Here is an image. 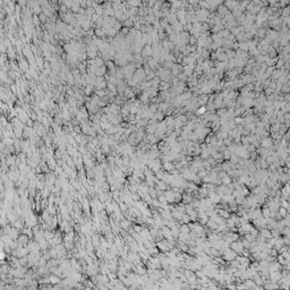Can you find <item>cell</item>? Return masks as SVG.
I'll return each instance as SVG.
<instances>
[{"mask_svg":"<svg viewBox=\"0 0 290 290\" xmlns=\"http://www.w3.org/2000/svg\"><path fill=\"white\" fill-rule=\"evenodd\" d=\"M11 255H13L14 257L23 258V257H26V256L30 255V251H29V248H27L26 246H21V247H18L17 249H14V251L11 252Z\"/></svg>","mask_w":290,"mask_h":290,"instance_id":"cell-1","label":"cell"},{"mask_svg":"<svg viewBox=\"0 0 290 290\" xmlns=\"http://www.w3.org/2000/svg\"><path fill=\"white\" fill-rule=\"evenodd\" d=\"M87 275H90L91 278H94L99 274V271H100V267L97 266L95 263H92V264H87L86 265V269H85Z\"/></svg>","mask_w":290,"mask_h":290,"instance_id":"cell-2","label":"cell"},{"mask_svg":"<svg viewBox=\"0 0 290 290\" xmlns=\"http://www.w3.org/2000/svg\"><path fill=\"white\" fill-rule=\"evenodd\" d=\"M147 167H149V169L152 171V172H158V171H160L162 168V164H161V161L159 160V159H155V160H149L147 162Z\"/></svg>","mask_w":290,"mask_h":290,"instance_id":"cell-3","label":"cell"},{"mask_svg":"<svg viewBox=\"0 0 290 290\" xmlns=\"http://www.w3.org/2000/svg\"><path fill=\"white\" fill-rule=\"evenodd\" d=\"M26 247L29 248L30 253H40V252H41V247H40L39 243L35 241L34 239H31V240H30V243L27 244Z\"/></svg>","mask_w":290,"mask_h":290,"instance_id":"cell-4","label":"cell"},{"mask_svg":"<svg viewBox=\"0 0 290 290\" xmlns=\"http://www.w3.org/2000/svg\"><path fill=\"white\" fill-rule=\"evenodd\" d=\"M141 55H142L144 58H152V56H153V47H152L151 44H146V45L143 48Z\"/></svg>","mask_w":290,"mask_h":290,"instance_id":"cell-5","label":"cell"},{"mask_svg":"<svg viewBox=\"0 0 290 290\" xmlns=\"http://www.w3.org/2000/svg\"><path fill=\"white\" fill-rule=\"evenodd\" d=\"M133 271H134L136 274H138V275H145V274H146V272H147L146 267H145L142 263H141V264H137V265H134Z\"/></svg>","mask_w":290,"mask_h":290,"instance_id":"cell-6","label":"cell"},{"mask_svg":"<svg viewBox=\"0 0 290 290\" xmlns=\"http://www.w3.org/2000/svg\"><path fill=\"white\" fill-rule=\"evenodd\" d=\"M18 67H19V69L21 70H23V71H27L29 70V67H30V65H29V60L26 59V58H23V57H21L19 59H18Z\"/></svg>","mask_w":290,"mask_h":290,"instance_id":"cell-7","label":"cell"},{"mask_svg":"<svg viewBox=\"0 0 290 290\" xmlns=\"http://www.w3.org/2000/svg\"><path fill=\"white\" fill-rule=\"evenodd\" d=\"M30 240H31V238H30L29 236H26V235H24V233H21V236H19L18 239H17V243H18L19 247H21V246H27V244L30 243Z\"/></svg>","mask_w":290,"mask_h":290,"instance_id":"cell-8","label":"cell"},{"mask_svg":"<svg viewBox=\"0 0 290 290\" xmlns=\"http://www.w3.org/2000/svg\"><path fill=\"white\" fill-rule=\"evenodd\" d=\"M108 108H109V110H110V113H112V115H119L120 111H121V107L118 105V104L115 103V102L108 104Z\"/></svg>","mask_w":290,"mask_h":290,"instance_id":"cell-9","label":"cell"},{"mask_svg":"<svg viewBox=\"0 0 290 290\" xmlns=\"http://www.w3.org/2000/svg\"><path fill=\"white\" fill-rule=\"evenodd\" d=\"M119 227L123 229V230H126V231H128L129 229L133 227V222H130L129 220L127 219H123L120 222H119Z\"/></svg>","mask_w":290,"mask_h":290,"instance_id":"cell-10","label":"cell"},{"mask_svg":"<svg viewBox=\"0 0 290 290\" xmlns=\"http://www.w3.org/2000/svg\"><path fill=\"white\" fill-rule=\"evenodd\" d=\"M7 236H9L13 240H17L18 239V237L21 236V232H19V230L18 229H16V228H11V230H10V232L7 235Z\"/></svg>","mask_w":290,"mask_h":290,"instance_id":"cell-11","label":"cell"},{"mask_svg":"<svg viewBox=\"0 0 290 290\" xmlns=\"http://www.w3.org/2000/svg\"><path fill=\"white\" fill-rule=\"evenodd\" d=\"M11 226L14 227V228H16V229H18V230H22L24 227H25V220L24 219H21V218H18Z\"/></svg>","mask_w":290,"mask_h":290,"instance_id":"cell-12","label":"cell"},{"mask_svg":"<svg viewBox=\"0 0 290 290\" xmlns=\"http://www.w3.org/2000/svg\"><path fill=\"white\" fill-rule=\"evenodd\" d=\"M74 238H75V231L73 230V231L66 233L64 236V243H70V244H73Z\"/></svg>","mask_w":290,"mask_h":290,"instance_id":"cell-13","label":"cell"},{"mask_svg":"<svg viewBox=\"0 0 290 290\" xmlns=\"http://www.w3.org/2000/svg\"><path fill=\"white\" fill-rule=\"evenodd\" d=\"M49 280H50V285H51V286H57V285L60 283L61 278H59V277H57V275H55V274H50V275H49Z\"/></svg>","mask_w":290,"mask_h":290,"instance_id":"cell-14","label":"cell"},{"mask_svg":"<svg viewBox=\"0 0 290 290\" xmlns=\"http://www.w3.org/2000/svg\"><path fill=\"white\" fill-rule=\"evenodd\" d=\"M94 33H95V36L99 37V39H104L105 36H107V34H105V31L102 29V27H95L94 29Z\"/></svg>","mask_w":290,"mask_h":290,"instance_id":"cell-15","label":"cell"},{"mask_svg":"<svg viewBox=\"0 0 290 290\" xmlns=\"http://www.w3.org/2000/svg\"><path fill=\"white\" fill-rule=\"evenodd\" d=\"M93 92H95V87L93 85H86L84 87V94L86 97H91L93 94Z\"/></svg>","mask_w":290,"mask_h":290,"instance_id":"cell-16","label":"cell"},{"mask_svg":"<svg viewBox=\"0 0 290 290\" xmlns=\"http://www.w3.org/2000/svg\"><path fill=\"white\" fill-rule=\"evenodd\" d=\"M162 235H163V237H165V238H168V239H170L171 238V236H172V231L169 229V228H162Z\"/></svg>","mask_w":290,"mask_h":290,"instance_id":"cell-17","label":"cell"},{"mask_svg":"<svg viewBox=\"0 0 290 290\" xmlns=\"http://www.w3.org/2000/svg\"><path fill=\"white\" fill-rule=\"evenodd\" d=\"M7 53H8V58L9 59H15L16 58V53H15V51H14V49H13V47H9L8 49H7Z\"/></svg>","mask_w":290,"mask_h":290,"instance_id":"cell-18","label":"cell"},{"mask_svg":"<svg viewBox=\"0 0 290 290\" xmlns=\"http://www.w3.org/2000/svg\"><path fill=\"white\" fill-rule=\"evenodd\" d=\"M101 151H102V153L103 154H110V152H111V147H110V145H101Z\"/></svg>","mask_w":290,"mask_h":290,"instance_id":"cell-19","label":"cell"},{"mask_svg":"<svg viewBox=\"0 0 290 290\" xmlns=\"http://www.w3.org/2000/svg\"><path fill=\"white\" fill-rule=\"evenodd\" d=\"M163 169L165 171H172L173 169V164L171 162H163Z\"/></svg>","mask_w":290,"mask_h":290,"instance_id":"cell-20","label":"cell"},{"mask_svg":"<svg viewBox=\"0 0 290 290\" xmlns=\"http://www.w3.org/2000/svg\"><path fill=\"white\" fill-rule=\"evenodd\" d=\"M86 52H87L89 59H97L99 57V52H97V51H86Z\"/></svg>","mask_w":290,"mask_h":290,"instance_id":"cell-21","label":"cell"},{"mask_svg":"<svg viewBox=\"0 0 290 290\" xmlns=\"http://www.w3.org/2000/svg\"><path fill=\"white\" fill-rule=\"evenodd\" d=\"M143 228H144V227L142 226V225H138V223H134V225H133V229H134V231H135V232H137V233H141V232H142V230H143Z\"/></svg>","mask_w":290,"mask_h":290,"instance_id":"cell-22","label":"cell"},{"mask_svg":"<svg viewBox=\"0 0 290 290\" xmlns=\"http://www.w3.org/2000/svg\"><path fill=\"white\" fill-rule=\"evenodd\" d=\"M169 108V105H168V103H163V102H161V103H159V111H161V112H165L167 111V109Z\"/></svg>","mask_w":290,"mask_h":290,"instance_id":"cell-23","label":"cell"},{"mask_svg":"<svg viewBox=\"0 0 290 290\" xmlns=\"http://www.w3.org/2000/svg\"><path fill=\"white\" fill-rule=\"evenodd\" d=\"M147 251H149V254H150V255H154V256H157L158 253H159V249H158L157 246H154V247H152V248H150V249H147Z\"/></svg>","mask_w":290,"mask_h":290,"instance_id":"cell-24","label":"cell"},{"mask_svg":"<svg viewBox=\"0 0 290 290\" xmlns=\"http://www.w3.org/2000/svg\"><path fill=\"white\" fill-rule=\"evenodd\" d=\"M127 3H128L129 7H135V8H137L138 6L142 5V2L138 1V0H136V1H127Z\"/></svg>","mask_w":290,"mask_h":290,"instance_id":"cell-25","label":"cell"},{"mask_svg":"<svg viewBox=\"0 0 290 290\" xmlns=\"http://www.w3.org/2000/svg\"><path fill=\"white\" fill-rule=\"evenodd\" d=\"M104 65H105V61H104L102 58L97 57V59H95V66H97V67L100 68V67H102V66H104Z\"/></svg>","mask_w":290,"mask_h":290,"instance_id":"cell-26","label":"cell"},{"mask_svg":"<svg viewBox=\"0 0 290 290\" xmlns=\"http://www.w3.org/2000/svg\"><path fill=\"white\" fill-rule=\"evenodd\" d=\"M163 117H164V113L161 112V111H157V112L154 113V118H155L157 120H159V121H161L162 119H163Z\"/></svg>","mask_w":290,"mask_h":290,"instance_id":"cell-27","label":"cell"},{"mask_svg":"<svg viewBox=\"0 0 290 290\" xmlns=\"http://www.w3.org/2000/svg\"><path fill=\"white\" fill-rule=\"evenodd\" d=\"M32 22H33V24H34V25H36V27H37V25L41 23V22H40V18H39V15H35V14H33Z\"/></svg>","mask_w":290,"mask_h":290,"instance_id":"cell-28","label":"cell"},{"mask_svg":"<svg viewBox=\"0 0 290 290\" xmlns=\"http://www.w3.org/2000/svg\"><path fill=\"white\" fill-rule=\"evenodd\" d=\"M134 24H135V23H134L130 18H128L126 22H124V26H125V27H128V29H130L131 26H134Z\"/></svg>","mask_w":290,"mask_h":290,"instance_id":"cell-29","label":"cell"},{"mask_svg":"<svg viewBox=\"0 0 290 290\" xmlns=\"http://www.w3.org/2000/svg\"><path fill=\"white\" fill-rule=\"evenodd\" d=\"M232 248H233L235 251H237V252H240L241 248H243V246H241L240 244H238V243H235V244L232 245Z\"/></svg>","mask_w":290,"mask_h":290,"instance_id":"cell-30","label":"cell"},{"mask_svg":"<svg viewBox=\"0 0 290 290\" xmlns=\"http://www.w3.org/2000/svg\"><path fill=\"white\" fill-rule=\"evenodd\" d=\"M172 217H173V218H176V219H181V213H180V212L175 211V212L172 213Z\"/></svg>","mask_w":290,"mask_h":290,"instance_id":"cell-31","label":"cell"},{"mask_svg":"<svg viewBox=\"0 0 290 290\" xmlns=\"http://www.w3.org/2000/svg\"><path fill=\"white\" fill-rule=\"evenodd\" d=\"M79 193L82 194V195H84V196H86V194H87V192H86V188L82 186V188L79 189Z\"/></svg>","mask_w":290,"mask_h":290,"instance_id":"cell-32","label":"cell"},{"mask_svg":"<svg viewBox=\"0 0 290 290\" xmlns=\"http://www.w3.org/2000/svg\"><path fill=\"white\" fill-rule=\"evenodd\" d=\"M180 231L181 232H187L188 231V228H187V226H183L181 228H180Z\"/></svg>","mask_w":290,"mask_h":290,"instance_id":"cell-33","label":"cell"},{"mask_svg":"<svg viewBox=\"0 0 290 290\" xmlns=\"http://www.w3.org/2000/svg\"><path fill=\"white\" fill-rule=\"evenodd\" d=\"M204 111H205V108H204V107H202V108H201V109L197 111V113H203Z\"/></svg>","mask_w":290,"mask_h":290,"instance_id":"cell-34","label":"cell"}]
</instances>
